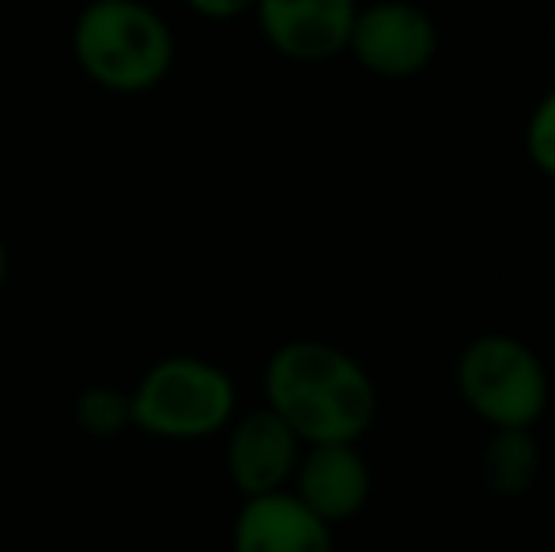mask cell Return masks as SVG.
<instances>
[{"label":"cell","mask_w":555,"mask_h":552,"mask_svg":"<svg viewBox=\"0 0 555 552\" xmlns=\"http://www.w3.org/2000/svg\"><path fill=\"white\" fill-rule=\"evenodd\" d=\"M261 390L264 406L299 435L302 447L359 442L378 420V386L366 363L318 337H295L272 348Z\"/></svg>","instance_id":"6da1fadb"},{"label":"cell","mask_w":555,"mask_h":552,"mask_svg":"<svg viewBox=\"0 0 555 552\" xmlns=\"http://www.w3.org/2000/svg\"><path fill=\"white\" fill-rule=\"evenodd\" d=\"M73 57L95 88L144 95L170 76L178 42L170 23L144 0H88L73 23Z\"/></svg>","instance_id":"7a4b0ae2"},{"label":"cell","mask_w":555,"mask_h":552,"mask_svg":"<svg viewBox=\"0 0 555 552\" xmlns=\"http://www.w3.org/2000/svg\"><path fill=\"white\" fill-rule=\"evenodd\" d=\"M132 432L163 442L216 439L238 416V386L205 356H163L129 390Z\"/></svg>","instance_id":"3957f363"},{"label":"cell","mask_w":555,"mask_h":552,"mask_svg":"<svg viewBox=\"0 0 555 552\" xmlns=\"http://www.w3.org/2000/svg\"><path fill=\"white\" fill-rule=\"evenodd\" d=\"M457 398L488 427H537L548 413L552 378L541 352L514 333H480L453 368Z\"/></svg>","instance_id":"277c9868"},{"label":"cell","mask_w":555,"mask_h":552,"mask_svg":"<svg viewBox=\"0 0 555 552\" xmlns=\"http://www.w3.org/2000/svg\"><path fill=\"white\" fill-rule=\"evenodd\" d=\"M439 23L412 0H374L359 4L348 35V57L374 80H416L439 57Z\"/></svg>","instance_id":"5b68a950"},{"label":"cell","mask_w":555,"mask_h":552,"mask_svg":"<svg viewBox=\"0 0 555 552\" xmlns=\"http://www.w3.org/2000/svg\"><path fill=\"white\" fill-rule=\"evenodd\" d=\"M223 435L227 477L242 500L292 488L295 465L302 458V439L269 406L234 416Z\"/></svg>","instance_id":"8992f818"},{"label":"cell","mask_w":555,"mask_h":552,"mask_svg":"<svg viewBox=\"0 0 555 552\" xmlns=\"http://www.w3.org/2000/svg\"><path fill=\"white\" fill-rule=\"evenodd\" d=\"M359 0H257L261 38L295 65H325L348 50Z\"/></svg>","instance_id":"52a82bcc"},{"label":"cell","mask_w":555,"mask_h":552,"mask_svg":"<svg viewBox=\"0 0 555 552\" xmlns=\"http://www.w3.org/2000/svg\"><path fill=\"white\" fill-rule=\"evenodd\" d=\"M292 492L336 530L363 515L374 492V473L359 442H314V447H302Z\"/></svg>","instance_id":"ba28073f"},{"label":"cell","mask_w":555,"mask_h":552,"mask_svg":"<svg viewBox=\"0 0 555 552\" xmlns=\"http://www.w3.org/2000/svg\"><path fill=\"white\" fill-rule=\"evenodd\" d=\"M231 552H336V545L333 526L284 488L242 500L231 526Z\"/></svg>","instance_id":"9c48e42d"},{"label":"cell","mask_w":555,"mask_h":552,"mask_svg":"<svg viewBox=\"0 0 555 552\" xmlns=\"http://www.w3.org/2000/svg\"><path fill=\"white\" fill-rule=\"evenodd\" d=\"M544 450L533 427H491L480 450V480L499 500H521L537 488Z\"/></svg>","instance_id":"30bf717a"},{"label":"cell","mask_w":555,"mask_h":552,"mask_svg":"<svg viewBox=\"0 0 555 552\" xmlns=\"http://www.w3.org/2000/svg\"><path fill=\"white\" fill-rule=\"evenodd\" d=\"M76 427L91 439H117V435L132 432V409H129V390L117 386H88L76 398Z\"/></svg>","instance_id":"8fae6325"},{"label":"cell","mask_w":555,"mask_h":552,"mask_svg":"<svg viewBox=\"0 0 555 552\" xmlns=\"http://www.w3.org/2000/svg\"><path fill=\"white\" fill-rule=\"evenodd\" d=\"M526 155L544 178L555 182V84L537 99L526 121Z\"/></svg>","instance_id":"7c38bea8"},{"label":"cell","mask_w":555,"mask_h":552,"mask_svg":"<svg viewBox=\"0 0 555 552\" xmlns=\"http://www.w3.org/2000/svg\"><path fill=\"white\" fill-rule=\"evenodd\" d=\"M193 15L201 20H212V23H231V20H242V15L254 12L257 0H182Z\"/></svg>","instance_id":"4fadbf2b"},{"label":"cell","mask_w":555,"mask_h":552,"mask_svg":"<svg viewBox=\"0 0 555 552\" xmlns=\"http://www.w3.org/2000/svg\"><path fill=\"white\" fill-rule=\"evenodd\" d=\"M4 280H8V243L0 235V287H4Z\"/></svg>","instance_id":"5bb4252c"},{"label":"cell","mask_w":555,"mask_h":552,"mask_svg":"<svg viewBox=\"0 0 555 552\" xmlns=\"http://www.w3.org/2000/svg\"><path fill=\"white\" fill-rule=\"evenodd\" d=\"M548 42H552V53H555V8H552V15H548Z\"/></svg>","instance_id":"9a60e30c"}]
</instances>
